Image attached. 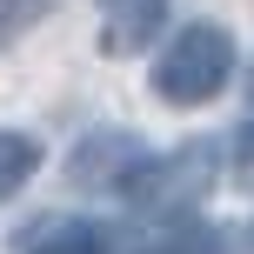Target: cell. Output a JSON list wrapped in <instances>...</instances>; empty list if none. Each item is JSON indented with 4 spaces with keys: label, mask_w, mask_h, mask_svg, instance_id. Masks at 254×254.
I'll list each match as a JSON object with an SVG mask.
<instances>
[{
    "label": "cell",
    "mask_w": 254,
    "mask_h": 254,
    "mask_svg": "<svg viewBox=\"0 0 254 254\" xmlns=\"http://www.w3.org/2000/svg\"><path fill=\"white\" fill-rule=\"evenodd\" d=\"M94 7H101V47L114 61L140 54L161 34V20H167V0H94Z\"/></svg>",
    "instance_id": "obj_3"
},
{
    "label": "cell",
    "mask_w": 254,
    "mask_h": 254,
    "mask_svg": "<svg viewBox=\"0 0 254 254\" xmlns=\"http://www.w3.org/2000/svg\"><path fill=\"white\" fill-rule=\"evenodd\" d=\"M47 7H54V0H0V47H7V40L20 34V27H34Z\"/></svg>",
    "instance_id": "obj_8"
},
{
    "label": "cell",
    "mask_w": 254,
    "mask_h": 254,
    "mask_svg": "<svg viewBox=\"0 0 254 254\" xmlns=\"http://www.w3.org/2000/svg\"><path fill=\"white\" fill-rule=\"evenodd\" d=\"M140 161H147V154H140L127 134H107V127H101V134H87L74 147V167H67V174H74L80 188H87V181H114V188H127V174H134Z\"/></svg>",
    "instance_id": "obj_4"
},
{
    "label": "cell",
    "mask_w": 254,
    "mask_h": 254,
    "mask_svg": "<svg viewBox=\"0 0 254 254\" xmlns=\"http://www.w3.org/2000/svg\"><path fill=\"white\" fill-rule=\"evenodd\" d=\"M34 167H40V140L0 127V201H13V194L34 181Z\"/></svg>",
    "instance_id": "obj_6"
},
{
    "label": "cell",
    "mask_w": 254,
    "mask_h": 254,
    "mask_svg": "<svg viewBox=\"0 0 254 254\" xmlns=\"http://www.w3.org/2000/svg\"><path fill=\"white\" fill-rule=\"evenodd\" d=\"M147 254H228V248H221V234L207 228V221L188 214V221H167V228L147 241Z\"/></svg>",
    "instance_id": "obj_7"
},
{
    "label": "cell",
    "mask_w": 254,
    "mask_h": 254,
    "mask_svg": "<svg viewBox=\"0 0 254 254\" xmlns=\"http://www.w3.org/2000/svg\"><path fill=\"white\" fill-rule=\"evenodd\" d=\"M248 101H254V67H248Z\"/></svg>",
    "instance_id": "obj_10"
},
{
    "label": "cell",
    "mask_w": 254,
    "mask_h": 254,
    "mask_svg": "<svg viewBox=\"0 0 254 254\" xmlns=\"http://www.w3.org/2000/svg\"><path fill=\"white\" fill-rule=\"evenodd\" d=\"M228 80H234V34L214 20L181 27L161 47V61H154V94L167 107H207Z\"/></svg>",
    "instance_id": "obj_1"
},
{
    "label": "cell",
    "mask_w": 254,
    "mask_h": 254,
    "mask_svg": "<svg viewBox=\"0 0 254 254\" xmlns=\"http://www.w3.org/2000/svg\"><path fill=\"white\" fill-rule=\"evenodd\" d=\"M13 254H107V234L94 221H47V228H27Z\"/></svg>",
    "instance_id": "obj_5"
},
{
    "label": "cell",
    "mask_w": 254,
    "mask_h": 254,
    "mask_svg": "<svg viewBox=\"0 0 254 254\" xmlns=\"http://www.w3.org/2000/svg\"><path fill=\"white\" fill-rule=\"evenodd\" d=\"M234 154H241V167H248V174H254V121L241 127V134H234Z\"/></svg>",
    "instance_id": "obj_9"
},
{
    "label": "cell",
    "mask_w": 254,
    "mask_h": 254,
    "mask_svg": "<svg viewBox=\"0 0 254 254\" xmlns=\"http://www.w3.org/2000/svg\"><path fill=\"white\" fill-rule=\"evenodd\" d=\"M207 174H214V140H194V147H174V154H147V161L127 174L121 201L134 207L140 221H188L194 194L207 188Z\"/></svg>",
    "instance_id": "obj_2"
}]
</instances>
